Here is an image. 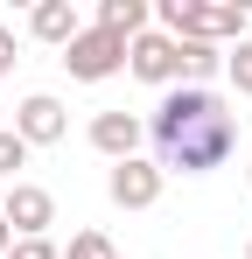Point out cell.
Segmentation results:
<instances>
[{"label": "cell", "mask_w": 252, "mask_h": 259, "mask_svg": "<svg viewBox=\"0 0 252 259\" xmlns=\"http://www.w3.org/2000/svg\"><path fill=\"white\" fill-rule=\"evenodd\" d=\"M7 259H63V252H56L49 238H14V245H7Z\"/></svg>", "instance_id": "9a60e30c"}, {"label": "cell", "mask_w": 252, "mask_h": 259, "mask_svg": "<svg viewBox=\"0 0 252 259\" xmlns=\"http://www.w3.org/2000/svg\"><path fill=\"white\" fill-rule=\"evenodd\" d=\"M245 259H252V245H245Z\"/></svg>", "instance_id": "ac0fdd59"}, {"label": "cell", "mask_w": 252, "mask_h": 259, "mask_svg": "<svg viewBox=\"0 0 252 259\" xmlns=\"http://www.w3.org/2000/svg\"><path fill=\"white\" fill-rule=\"evenodd\" d=\"M14 70V28H0V77Z\"/></svg>", "instance_id": "2e32d148"}, {"label": "cell", "mask_w": 252, "mask_h": 259, "mask_svg": "<svg viewBox=\"0 0 252 259\" xmlns=\"http://www.w3.org/2000/svg\"><path fill=\"white\" fill-rule=\"evenodd\" d=\"M63 70H70L77 84H105L112 70H126V35H112V28H98V21H91L77 42L63 49Z\"/></svg>", "instance_id": "3957f363"}, {"label": "cell", "mask_w": 252, "mask_h": 259, "mask_svg": "<svg viewBox=\"0 0 252 259\" xmlns=\"http://www.w3.org/2000/svg\"><path fill=\"white\" fill-rule=\"evenodd\" d=\"M63 105L49 98V91H35V98H21V112H14V133L28 140V147H49V140H63Z\"/></svg>", "instance_id": "52a82bcc"}, {"label": "cell", "mask_w": 252, "mask_h": 259, "mask_svg": "<svg viewBox=\"0 0 252 259\" xmlns=\"http://www.w3.org/2000/svg\"><path fill=\"white\" fill-rule=\"evenodd\" d=\"M98 28H112V35H147V0H98Z\"/></svg>", "instance_id": "30bf717a"}, {"label": "cell", "mask_w": 252, "mask_h": 259, "mask_svg": "<svg viewBox=\"0 0 252 259\" xmlns=\"http://www.w3.org/2000/svg\"><path fill=\"white\" fill-rule=\"evenodd\" d=\"M126 70L140 77V84H182V42L175 35H161V28H147V35H133L126 42Z\"/></svg>", "instance_id": "277c9868"}, {"label": "cell", "mask_w": 252, "mask_h": 259, "mask_svg": "<svg viewBox=\"0 0 252 259\" xmlns=\"http://www.w3.org/2000/svg\"><path fill=\"white\" fill-rule=\"evenodd\" d=\"M7 245H14V231H7V217H0V259H7Z\"/></svg>", "instance_id": "e0dca14e"}, {"label": "cell", "mask_w": 252, "mask_h": 259, "mask_svg": "<svg viewBox=\"0 0 252 259\" xmlns=\"http://www.w3.org/2000/svg\"><path fill=\"white\" fill-rule=\"evenodd\" d=\"M21 161H28V140H21L14 126H0V175H14Z\"/></svg>", "instance_id": "5bb4252c"}, {"label": "cell", "mask_w": 252, "mask_h": 259, "mask_svg": "<svg viewBox=\"0 0 252 259\" xmlns=\"http://www.w3.org/2000/svg\"><path fill=\"white\" fill-rule=\"evenodd\" d=\"M105 189H112L119 210H147V203L161 196V168L140 161V154H133V161H112V182H105Z\"/></svg>", "instance_id": "8992f818"}, {"label": "cell", "mask_w": 252, "mask_h": 259, "mask_svg": "<svg viewBox=\"0 0 252 259\" xmlns=\"http://www.w3.org/2000/svg\"><path fill=\"white\" fill-rule=\"evenodd\" d=\"M224 77H231V91H238V98H252V42H238L231 56H224Z\"/></svg>", "instance_id": "4fadbf2b"}, {"label": "cell", "mask_w": 252, "mask_h": 259, "mask_svg": "<svg viewBox=\"0 0 252 259\" xmlns=\"http://www.w3.org/2000/svg\"><path fill=\"white\" fill-rule=\"evenodd\" d=\"M154 168H175V175H210L231 161V147H238V119H231V105L217 98V91H196V84H175L154 105Z\"/></svg>", "instance_id": "6da1fadb"}, {"label": "cell", "mask_w": 252, "mask_h": 259, "mask_svg": "<svg viewBox=\"0 0 252 259\" xmlns=\"http://www.w3.org/2000/svg\"><path fill=\"white\" fill-rule=\"evenodd\" d=\"M161 35L175 42H224L238 35L245 42V0H161Z\"/></svg>", "instance_id": "7a4b0ae2"}, {"label": "cell", "mask_w": 252, "mask_h": 259, "mask_svg": "<svg viewBox=\"0 0 252 259\" xmlns=\"http://www.w3.org/2000/svg\"><path fill=\"white\" fill-rule=\"evenodd\" d=\"M63 259H119V245H112L105 231H77V238H70V252H63Z\"/></svg>", "instance_id": "7c38bea8"}, {"label": "cell", "mask_w": 252, "mask_h": 259, "mask_svg": "<svg viewBox=\"0 0 252 259\" xmlns=\"http://www.w3.org/2000/svg\"><path fill=\"white\" fill-rule=\"evenodd\" d=\"M91 147H98L105 161H133V147H140V119H133V112H98V119H91Z\"/></svg>", "instance_id": "ba28073f"}, {"label": "cell", "mask_w": 252, "mask_h": 259, "mask_svg": "<svg viewBox=\"0 0 252 259\" xmlns=\"http://www.w3.org/2000/svg\"><path fill=\"white\" fill-rule=\"evenodd\" d=\"M28 28H35L42 42H56V49H70L84 35V21H77V7H70V0H42L35 14H28Z\"/></svg>", "instance_id": "9c48e42d"}, {"label": "cell", "mask_w": 252, "mask_h": 259, "mask_svg": "<svg viewBox=\"0 0 252 259\" xmlns=\"http://www.w3.org/2000/svg\"><path fill=\"white\" fill-rule=\"evenodd\" d=\"M0 217H7L14 238H49V224H56V196L35 189V182H14L7 203H0Z\"/></svg>", "instance_id": "5b68a950"}, {"label": "cell", "mask_w": 252, "mask_h": 259, "mask_svg": "<svg viewBox=\"0 0 252 259\" xmlns=\"http://www.w3.org/2000/svg\"><path fill=\"white\" fill-rule=\"evenodd\" d=\"M217 70H224V49H217V42H182V77H189L196 91H210Z\"/></svg>", "instance_id": "8fae6325"}]
</instances>
